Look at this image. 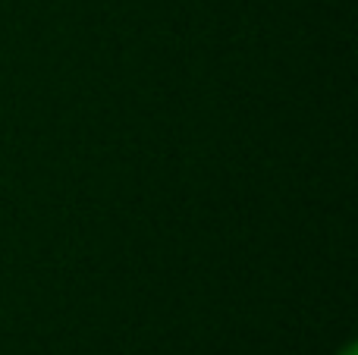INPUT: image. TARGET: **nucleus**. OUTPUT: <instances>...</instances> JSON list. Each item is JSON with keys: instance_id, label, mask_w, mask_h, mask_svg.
Masks as SVG:
<instances>
[{"instance_id": "f257e3e1", "label": "nucleus", "mask_w": 358, "mask_h": 355, "mask_svg": "<svg viewBox=\"0 0 358 355\" xmlns=\"http://www.w3.org/2000/svg\"><path fill=\"white\" fill-rule=\"evenodd\" d=\"M340 355H355V343H349V346H346V349H343Z\"/></svg>"}]
</instances>
